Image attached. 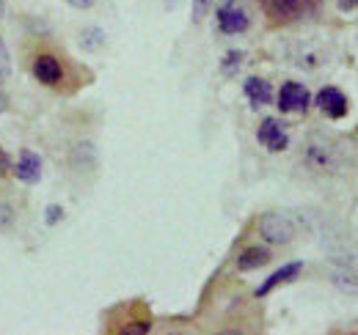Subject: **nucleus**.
I'll use <instances>...</instances> for the list:
<instances>
[{"instance_id": "obj_1", "label": "nucleus", "mask_w": 358, "mask_h": 335, "mask_svg": "<svg viewBox=\"0 0 358 335\" xmlns=\"http://www.w3.org/2000/svg\"><path fill=\"white\" fill-rule=\"evenodd\" d=\"M259 234H262L268 242H273V245H284V242L292 239L295 228H292V223H289L284 214H265L262 223H259Z\"/></svg>"}, {"instance_id": "obj_2", "label": "nucleus", "mask_w": 358, "mask_h": 335, "mask_svg": "<svg viewBox=\"0 0 358 335\" xmlns=\"http://www.w3.org/2000/svg\"><path fill=\"white\" fill-rule=\"evenodd\" d=\"M309 107V91L301 83H284L278 91V110L284 113H303Z\"/></svg>"}, {"instance_id": "obj_3", "label": "nucleus", "mask_w": 358, "mask_h": 335, "mask_svg": "<svg viewBox=\"0 0 358 335\" xmlns=\"http://www.w3.org/2000/svg\"><path fill=\"white\" fill-rule=\"evenodd\" d=\"M317 105H320V110L328 116V119H342V116H348V96L339 91V88H322L320 94H317Z\"/></svg>"}, {"instance_id": "obj_4", "label": "nucleus", "mask_w": 358, "mask_h": 335, "mask_svg": "<svg viewBox=\"0 0 358 335\" xmlns=\"http://www.w3.org/2000/svg\"><path fill=\"white\" fill-rule=\"evenodd\" d=\"M218 28L229 34V36H234V34H243L245 28H248V14L237 6V3H226L218 8Z\"/></svg>"}, {"instance_id": "obj_5", "label": "nucleus", "mask_w": 358, "mask_h": 335, "mask_svg": "<svg viewBox=\"0 0 358 335\" xmlns=\"http://www.w3.org/2000/svg\"><path fill=\"white\" fill-rule=\"evenodd\" d=\"M257 137H259V143H262L268 151H284V149H287V143H289V137H287L284 126L278 124L275 119H265V121L259 124Z\"/></svg>"}, {"instance_id": "obj_6", "label": "nucleus", "mask_w": 358, "mask_h": 335, "mask_svg": "<svg viewBox=\"0 0 358 335\" xmlns=\"http://www.w3.org/2000/svg\"><path fill=\"white\" fill-rule=\"evenodd\" d=\"M259 3H262L265 14L275 22H287V20L298 17L303 8V0H259Z\"/></svg>"}, {"instance_id": "obj_7", "label": "nucleus", "mask_w": 358, "mask_h": 335, "mask_svg": "<svg viewBox=\"0 0 358 335\" xmlns=\"http://www.w3.org/2000/svg\"><path fill=\"white\" fill-rule=\"evenodd\" d=\"M14 173H17L20 181L36 184V181L42 179V157L34 154V151H22V154H20V163L14 168Z\"/></svg>"}, {"instance_id": "obj_8", "label": "nucleus", "mask_w": 358, "mask_h": 335, "mask_svg": "<svg viewBox=\"0 0 358 335\" xmlns=\"http://www.w3.org/2000/svg\"><path fill=\"white\" fill-rule=\"evenodd\" d=\"M34 75H36V80H39V83H45V85L61 83V77H64L61 61H58V58H52V55H39V58H36V64H34Z\"/></svg>"}, {"instance_id": "obj_9", "label": "nucleus", "mask_w": 358, "mask_h": 335, "mask_svg": "<svg viewBox=\"0 0 358 335\" xmlns=\"http://www.w3.org/2000/svg\"><path fill=\"white\" fill-rule=\"evenodd\" d=\"M301 269H303V264L301 261H292V264H287V267H281L278 272H273L268 281L257 289V297H265V294H270L275 286H281V283H289V281H295L298 275H301Z\"/></svg>"}, {"instance_id": "obj_10", "label": "nucleus", "mask_w": 358, "mask_h": 335, "mask_svg": "<svg viewBox=\"0 0 358 335\" xmlns=\"http://www.w3.org/2000/svg\"><path fill=\"white\" fill-rule=\"evenodd\" d=\"M243 91H245V96L251 99L254 107L270 105V99H273V88H270V83L262 80V77H248L245 85H243Z\"/></svg>"}, {"instance_id": "obj_11", "label": "nucleus", "mask_w": 358, "mask_h": 335, "mask_svg": "<svg viewBox=\"0 0 358 335\" xmlns=\"http://www.w3.org/2000/svg\"><path fill=\"white\" fill-rule=\"evenodd\" d=\"M270 261V253L265 248H248L237 255V269L240 272H251V269H259Z\"/></svg>"}, {"instance_id": "obj_12", "label": "nucleus", "mask_w": 358, "mask_h": 335, "mask_svg": "<svg viewBox=\"0 0 358 335\" xmlns=\"http://www.w3.org/2000/svg\"><path fill=\"white\" fill-rule=\"evenodd\" d=\"M11 75V61H8V50H6V44L0 39V80H6Z\"/></svg>"}, {"instance_id": "obj_13", "label": "nucleus", "mask_w": 358, "mask_h": 335, "mask_svg": "<svg viewBox=\"0 0 358 335\" xmlns=\"http://www.w3.org/2000/svg\"><path fill=\"white\" fill-rule=\"evenodd\" d=\"M213 0H193V20H201L207 11H210Z\"/></svg>"}, {"instance_id": "obj_14", "label": "nucleus", "mask_w": 358, "mask_h": 335, "mask_svg": "<svg viewBox=\"0 0 358 335\" xmlns=\"http://www.w3.org/2000/svg\"><path fill=\"white\" fill-rule=\"evenodd\" d=\"M8 225H11V207L0 204V231H6Z\"/></svg>"}, {"instance_id": "obj_15", "label": "nucleus", "mask_w": 358, "mask_h": 335, "mask_svg": "<svg viewBox=\"0 0 358 335\" xmlns=\"http://www.w3.org/2000/svg\"><path fill=\"white\" fill-rule=\"evenodd\" d=\"M240 58H243V52H229V55H226V64H224L226 72H234L237 64H240Z\"/></svg>"}, {"instance_id": "obj_16", "label": "nucleus", "mask_w": 358, "mask_h": 335, "mask_svg": "<svg viewBox=\"0 0 358 335\" xmlns=\"http://www.w3.org/2000/svg\"><path fill=\"white\" fill-rule=\"evenodd\" d=\"M11 170V160H8V154L0 149V176H6Z\"/></svg>"}, {"instance_id": "obj_17", "label": "nucleus", "mask_w": 358, "mask_h": 335, "mask_svg": "<svg viewBox=\"0 0 358 335\" xmlns=\"http://www.w3.org/2000/svg\"><path fill=\"white\" fill-rule=\"evenodd\" d=\"M69 6H75V8H91L96 0H66Z\"/></svg>"}, {"instance_id": "obj_18", "label": "nucleus", "mask_w": 358, "mask_h": 335, "mask_svg": "<svg viewBox=\"0 0 358 335\" xmlns=\"http://www.w3.org/2000/svg\"><path fill=\"white\" fill-rule=\"evenodd\" d=\"M339 3V8H345V11H350V8H358V0H336Z\"/></svg>"}, {"instance_id": "obj_19", "label": "nucleus", "mask_w": 358, "mask_h": 335, "mask_svg": "<svg viewBox=\"0 0 358 335\" xmlns=\"http://www.w3.org/2000/svg\"><path fill=\"white\" fill-rule=\"evenodd\" d=\"M6 107H8V99H6V94H3V91H0V113H3V110H6Z\"/></svg>"}, {"instance_id": "obj_20", "label": "nucleus", "mask_w": 358, "mask_h": 335, "mask_svg": "<svg viewBox=\"0 0 358 335\" xmlns=\"http://www.w3.org/2000/svg\"><path fill=\"white\" fill-rule=\"evenodd\" d=\"M52 220H61V209H50V223Z\"/></svg>"}, {"instance_id": "obj_21", "label": "nucleus", "mask_w": 358, "mask_h": 335, "mask_svg": "<svg viewBox=\"0 0 358 335\" xmlns=\"http://www.w3.org/2000/svg\"><path fill=\"white\" fill-rule=\"evenodd\" d=\"M3 3H6V0H0V11H3Z\"/></svg>"}]
</instances>
